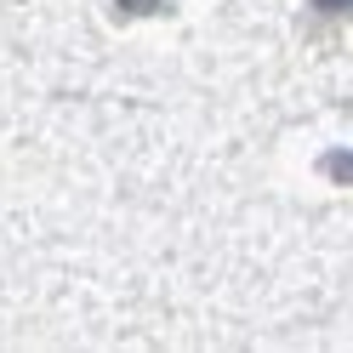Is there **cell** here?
Returning a JSON list of instances; mask_svg holds the SVG:
<instances>
[{
  "label": "cell",
  "mask_w": 353,
  "mask_h": 353,
  "mask_svg": "<svg viewBox=\"0 0 353 353\" xmlns=\"http://www.w3.org/2000/svg\"><path fill=\"white\" fill-rule=\"evenodd\" d=\"M307 12H314V17H330V23H336V17L353 23V0H307Z\"/></svg>",
  "instance_id": "2"
},
{
  "label": "cell",
  "mask_w": 353,
  "mask_h": 353,
  "mask_svg": "<svg viewBox=\"0 0 353 353\" xmlns=\"http://www.w3.org/2000/svg\"><path fill=\"white\" fill-rule=\"evenodd\" d=\"M325 176H336V183H353V148H336V154H325L319 160Z\"/></svg>",
  "instance_id": "1"
},
{
  "label": "cell",
  "mask_w": 353,
  "mask_h": 353,
  "mask_svg": "<svg viewBox=\"0 0 353 353\" xmlns=\"http://www.w3.org/2000/svg\"><path fill=\"white\" fill-rule=\"evenodd\" d=\"M114 12L131 17V12H171V6H165V0H114Z\"/></svg>",
  "instance_id": "3"
}]
</instances>
